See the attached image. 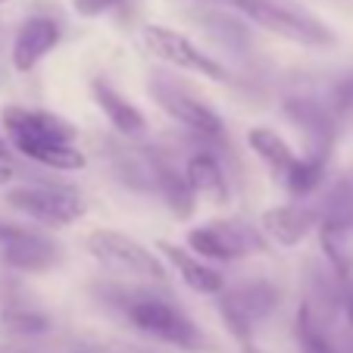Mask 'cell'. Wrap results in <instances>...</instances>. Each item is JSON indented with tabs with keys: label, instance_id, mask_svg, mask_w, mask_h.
I'll return each mask as SVG.
<instances>
[{
	"label": "cell",
	"instance_id": "1",
	"mask_svg": "<svg viewBox=\"0 0 353 353\" xmlns=\"http://www.w3.org/2000/svg\"><path fill=\"white\" fill-rule=\"evenodd\" d=\"M0 122H3L10 150H19L26 160L44 169H57V172H79L88 166L85 150L75 144L79 128L63 116L50 113V110L3 107Z\"/></svg>",
	"mask_w": 353,
	"mask_h": 353
},
{
	"label": "cell",
	"instance_id": "2",
	"mask_svg": "<svg viewBox=\"0 0 353 353\" xmlns=\"http://www.w3.org/2000/svg\"><path fill=\"white\" fill-rule=\"evenodd\" d=\"M122 313L132 322L134 332H141L150 341H160V344L179 347L188 353H197L207 347V338L200 334L191 316L157 294H128L122 300Z\"/></svg>",
	"mask_w": 353,
	"mask_h": 353
},
{
	"label": "cell",
	"instance_id": "3",
	"mask_svg": "<svg viewBox=\"0 0 353 353\" xmlns=\"http://www.w3.org/2000/svg\"><path fill=\"white\" fill-rule=\"evenodd\" d=\"M244 19H250L254 26L266 28V32L279 34L285 41L303 47H332L334 32L319 19L316 13H310L307 7H300L294 0H228Z\"/></svg>",
	"mask_w": 353,
	"mask_h": 353
},
{
	"label": "cell",
	"instance_id": "4",
	"mask_svg": "<svg viewBox=\"0 0 353 353\" xmlns=\"http://www.w3.org/2000/svg\"><path fill=\"white\" fill-rule=\"evenodd\" d=\"M147 91L154 97V103L169 116L172 122H179L181 128L200 134L203 141H219L225 134V122L222 116L210 107L207 100L200 97L197 91L179 81L169 72H150L147 79Z\"/></svg>",
	"mask_w": 353,
	"mask_h": 353
},
{
	"label": "cell",
	"instance_id": "5",
	"mask_svg": "<svg viewBox=\"0 0 353 353\" xmlns=\"http://www.w3.org/2000/svg\"><path fill=\"white\" fill-rule=\"evenodd\" d=\"M7 203L47 228H66L85 216L81 191L63 181H22L7 191Z\"/></svg>",
	"mask_w": 353,
	"mask_h": 353
},
{
	"label": "cell",
	"instance_id": "6",
	"mask_svg": "<svg viewBox=\"0 0 353 353\" xmlns=\"http://www.w3.org/2000/svg\"><path fill=\"white\" fill-rule=\"evenodd\" d=\"M88 254L110 272L128 275V279L141 281H166L169 269L160 260V254H154L150 247H144L132 234L113 232V228H94L85 238Z\"/></svg>",
	"mask_w": 353,
	"mask_h": 353
},
{
	"label": "cell",
	"instance_id": "7",
	"mask_svg": "<svg viewBox=\"0 0 353 353\" xmlns=\"http://www.w3.org/2000/svg\"><path fill=\"white\" fill-rule=\"evenodd\" d=\"M185 241L188 250L207 263H234L250 254H266L269 250V241L263 238L260 228L247 225V222H225V219L188 228Z\"/></svg>",
	"mask_w": 353,
	"mask_h": 353
},
{
	"label": "cell",
	"instance_id": "8",
	"mask_svg": "<svg viewBox=\"0 0 353 353\" xmlns=\"http://www.w3.org/2000/svg\"><path fill=\"white\" fill-rule=\"evenodd\" d=\"M279 307V288L266 279L247 281V285L228 288L219 294V316L225 322V328L232 332V338H238L241 344H250L254 332L260 328V322L266 319L272 310Z\"/></svg>",
	"mask_w": 353,
	"mask_h": 353
},
{
	"label": "cell",
	"instance_id": "9",
	"mask_svg": "<svg viewBox=\"0 0 353 353\" xmlns=\"http://www.w3.org/2000/svg\"><path fill=\"white\" fill-rule=\"evenodd\" d=\"M141 41H144V47L157 57V60L166 63V66H172V69H181V72H197V75L213 79V81H225L228 79L225 66H222L219 60H213L203 47H197L188 34L175 32V28L147 26L144 32H141Z\"/></svg>",
	"mask_w": 353,
	"mask_h": 353
},
{
	"label": "cell",
	"instance_id": "10",
	"mask_svg": "<svg viewBox=\"0 0 353 353\" xmlns=\"http://www.w3.org/2000/svg\"><path fill=\"white\" fill-rule=\"evenodd\" d=\"M60 38H63L60 22L50 19V16H32V19H26L13 38V50H10L13 69L16 72H32L60 44Z\"/></svg>",
	"mask_w": 353,
	"mask_h": 353
},
{
	"label": "cell",
	"instance_id": "11",
	"mask_svg": "<svg viewBox=\"0 0 353 353\" xmlns=\"http://www.w3.org/2000/svg\"><path fill=\"white\" fill-rule=\"evenodd\" d=\"M157 250H160V260H166L194 294L219 297V294L225 291V275L216 266H210L207 260H200L197 254H191L188 247H179V244H172V241H160Z\"/></svg>",
	"mask_w": 353,
	"mask_h": 353
},
{
	"label": "cell",
	"instance_id": "12",
	"mask_svg": "<svg viewBox=\"0 0 353 353\" xmlns=\"http://www.w3.org/2000/svg\"><path fill=\"white\" fill-rule=\"evenodd\" d=\"M316 225H319V213L303 203H281L260 216L263 238L279 247H297Z\"/></svg>",
	"mask_w": 353,
	"mask_h": 353
},
{
	"label": "cell",
	"instance_id": "13",
	"mask_svg": "<svg viewBox=\"0 0 353 353\" xmlns=\"http://www.w3.org/2000/svg\"><path fill=\"white\" fill-rule=\"evenodd\" d=\"M91 94H94V103H97V110L107 116V122L119 134H125V138H138V134L147 132L144 113L134 107L125 94L116 91V88L110 85L107 79H94L91 81Z\"/></svg>",
	"mask_w": 353,
	"mask_h": 353
},
{
	"label": "cell",
	"instance_id": "14",
	"mask_svg": "<svg viewBox=\"0 0 353 353\" xmlns=\"http://www.w3.org/2000/svg\"><path fill=\"white\" fill-rule=\"evenodd\" d=\"M150 175H154V188L160 191L169 213L175 219H191L194 210H197V197H194L185 172L179 166H172L169 160H163V157H150Z\"/></svg>",
	"mask_w": 353,
	"mask_h": 353
},
{
	"label": "cell",
	"instance_id": "15",
	"mask_svg": "<svg viewBox=\"0 0 353 353\" xmlns=\"http://www.w3.org/2000/svg\"><path fill=\"white\" fill-rule=\"evenodd\" d=\"M181 172H185L194 197H210L213 203H225L228 194H232L228 175H225V169H222L219 157H216L213 150H197V154H191Z\"/></svg>",
	"mask_w": 353,
	"mask_h": 353
},
{
	"label": "cell",
	"instance_id": "16",
	"mask_svg": "<svg viewBox=\"0 0 353 353\" xmlns=\"http://www.w3.org/2000/svg\"><path fill=\"white\" fill-rule=\"evenodd\" d=\"M285 113L300 132L307 134L310 141V154H325L328 157V147H332V116L322 103L310 97H291L285 103Z\"/></svg>",
	"mask_w": 353,
	"mask_h": 353
},
{
	"label": "cell",
	"instance_id": "17",
	"mask_svg": "<svg viewBox=\"0 0 353 353\" xmlns=\"http://www.w3.org/2000/svg\"><path fill=\"white\" fill-rule=\"evenodd\" d=\"M247 144H250V150L266 163V169L275 175V179H285L288 169H291L294 160H297L294 147L269 125H254L250 128V132H247Z\"/></svg>",
	"mask_w": 353,
	"mask_h": 353
},
{
	"label": "cell",
	"instance_id": "18",
	"mask_svg": "<svg viewBox=\"0 0 353 353\" xmlns=\"http://www.w3.org/2000/svg\"><path fill=\"white\" fill-rule=\"evenodd\" d=\"M325 163H328L325 154L297 157L294 166L288 169V175L281 179L285 181V188H288V194H294V197H310V194L322 185V179H325Z\"/></svg>",
	"mask_w": 353,
	"mask_h": 353
},
{
	"label": "cell",
	"instance_id": "19",
	"mask_svg": "<svg viewBox=\"0 0 353 353\" xmlns=\"http://www.w3.org/2000/svg\"><path fill=\"white\" fill-rule=\"evenodd\" d=\"M297 347H300V353H338L307 307L300 310V316H297Z\"/></svg>",
	"mask_w": 353,
	"mask_h": 353
},
{
	"label": "cell",
	"instance_id": "20",
	"mask_svg": "<svg viewBox=\"0 0 353 353\" xmlns=\"http://www.w3.org/2000/svg\"><path fill=\"white\" fill-rule=\"evenodd\" d=\"M3 325L13 334L32 338V334H44L47 328H50V319H47L44 313H34V310H7V313H3Z\"/></svg>",
	"mask_w": 353,
	"mask_h": 353
},
{
	"label": "cell",
	"instance_id": "21",
	"mask_svg": "<svg viewBox=\"0 0 353 353\" xmlns=\"http://www.w3.org/2000/svg\"><path fill=\"white\" fill-rule=\"evenodd\" d=\"M116 3H122V0H72V7L79 16H100V13H107V10H113Z\"/></svg>",
	"mask_w": 353,
	"mask_h": 353
},
{
	"label": "cell",
	"instance_id": "22",
	"mask_svg": "<svg viewBox=\"0 0 353 353\" xmlns=\"http://www.w3.org/2000/svg\"><path fill=\"white\" fill-rule=\"evenodd\" d=\"M16 175H19V172H16V166H13V163H10V160H0V188L13 185V181H16Z\"/></svg>",
	"mask_w": 353,
	"mask_h": 353
},
{
	"label": "cell",
	"instance_id": "23",
	"mask_svg": "<svg viewBox=\"0 0 353 353\" xmlns=\"http://www.w3.org/2000/svg\"><path fill=\"white\" fill-rule=\"evenodd\" d=\"M0 160H10V144L3 134H0Z\"/></svg>",
	"mask_w": 353,
	"mask_h": 353
},
{
	"label": "cell",
	"instance_id": "24",
	"mask_svg": "<svg viewBox=\"0 0 353 353\" xmlns=\"http://www.w3.org/2000/svg\"><path fill=\"white\" fill-rule=\"evenodd\" d=\"M3 3H7V0H0V7H3Z\"/></svg>",
	"mask_w": 353,
	"mask_h": 353
}]
</instances>
